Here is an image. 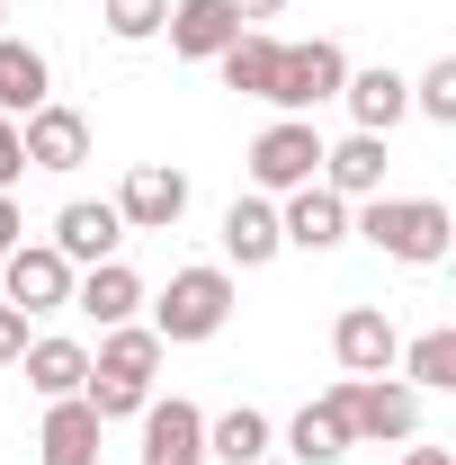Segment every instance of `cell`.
<instances>
[{
	"instance_id": "6da1fadb",
	"label": "cell",
	"mask_w": 456,
	"mask_h": 465,
	"mask_svg": "<svg viewBox=\"0 0 456 465\" xmlns=\"http://www.w3.org/2000/svg\"><path fill=\"white\" fill-rule=\"evenodd\" d=\"M349 232H358L367 251L402 260V269H439L448 242H456V215L439 197H358V206H349Z\"/></svg>"
},
{
	"instance_id": "7a4b0ae2",
	"label": "cell",
	"mask_w": 456,
	"mask_h": 465,
	"mask_svg": "<svg viewBox=\"0 0 456 465\" xmlns=\"http://www.w3.org/2000/svg\"><path fill=\"white\" fill-rule=\"evenodd\" d=\"M162 358H171V349L153 341V322H116V331H99L81 403L99 411V420H134V411L153 403V376H162Z\"/></svg>"
},
{
	"instance_id": "3957f363",
	"label": "cell",
	"mask_w": 456,
	"mask_h": 465,
	"mask_svg": "<svg viewBox=\"0 0 456 465\" xmlns=\"http://www.w3.org/2000/svg\"><path fill=\"white\" fill-rule=\"evenodd\" d=\"M153 304V341L162 349H188V341H215L233 322V269L224 260H197V269H171V287L144 295Z\"/></svg>"
},
{
	"instance_id": "277c9868",
	"label": "cell",
	"mask_w": 456,
	"mask_h": 465,
	"mask_svg": "<svg viewBox=\"0 0 456 465\" xmlns=\"http://www.w3.org/2000/svg\"><path fill=\"white\" fill-rule=\"evenodd\" d=\"M242 171H251V188H260V197L313 188V179H322V125H313V116H269V125L251 134Z\"/></svg>"
},
{
	"instance_id": "5b68a950",
	"label": "cell",
	"mask_w": 456,
	"mask_h": 465,
	"mask_svg": "<svg viewBox=\"0 0 456 465\" xmlns=\"http://www.w3.org/2000/svg\"><path fill=\"white\" fill-rule=\"evenodd\" d=\"M341 411H349V439L358 448H402L421 439V394L402 376H341Z\"/></svg>"
},
{
	"instance_id": "8992f818",
	"label": "cell",
	"mask_w": 456,
	"mask_h": 465,
	"mask_svg": "<svg viewBox=\"0 0 456 465\" xmlns=\"http://www.w3.org/2000/svg\"><path fill=\"white\" fill-rule=\"evenodd\" d=\"M341 81H349L341 36H304V45H278L269 108H278V116H313V108H332V99H341Z\"/></svg>"
},
{
	"instance_id": "52a82bcc",
	"label": "cell",
	"mask_w": 456,
	"mask_h": 465,
	"mask_svg": "<svg viewBox=\"0 0 456 465\" xmlns=\"http://www.w3.org/2000/svg\"><path fill=\"white\" fill-rule=\"evenodd\" d=\"M72 278H81V269L63 260L55 242H18V251L0 260V304H18L27 322H36V313H63V304H72Z\"/></svg>"
},
{
	"instance_id": "ba28073f",
	"label": "cell",
	"mask_w": 456,
	"mask_h": 465,
	"mask_svg": "<svg viewBox=\"0 0 456 465\" xmlns=\"http://www.w3.org/2000/svg\"><path fill=\"white\" fill-rule=\"evenodd\" d=\"M108 206L125 215V232H179V215H188V171L179 162H134Z\"/></svg>"
},
{
	"instance_id": "9c48e42d",
	"label": "cell",
	"mask_w": 456,
	"mask_h": 465,
	"mask_svg": "<svg viewBox=\"0 0 456 465\" xmlns=\"http://www.w3.org/2000/svg\"><path fill=\"white\" fill-rule=\"evenodd\" d=\"M278 242L304 251V260L341 251V242H349V197H332L322 179H313V188H286V197H278Z\"/></svg>"
},
{
	"instance_id": "30bf717a",
	"label": "cell",
	"mask_w": 456,
	"mask_h": 465,
	"mask_svg": "<svg viewBox=\"0 0 456 465\" xmlns=\"http://www.w3.org/2000/svg\"><path fill=\"white\" fill-rule=\"evenodd\" d=\"M332 358H341V376H394V358H402L394 313L385 304H349L332 322Z\"/></svg>"
},
{
	"instance_id": "8fae6325",
	"label": "cell",
	"mask_w": 456,
	"mask_h": 465,
	"mask_svg": "<svg viewBox=\"0 0 456 465\" xmlns=\"http://www.w3.org/2000/svg\"><path fill=\"white\" fill-rule=\"evenodd\" d=\"M18 143H27V171H81L90 162V116L63 108V99H45L36 116H18Z\"/></svg>"
},
{
	"instance_id": "7c38bea8",
	"label": "cell",
	"mask_w": 456,
	"mask_h": 465,
	"mask_svg": "<svg viewBox=\"0 0 456 465\" xmlns=\"http://www.w3.org/2000/svg\"><path fill=\"white\" fill-rule=\"evenodd\" d=\"M134 420H144V457L134 465H206V411L197 403H179V394L162 403V394H153Z\"/></svg>"
},
{
	"instance_id": "4fadbf2b",
	"label": "cell",
	"mask_w": 456,
	"mask_h": 465,
	"mask_svg": "<svg viewBox=\"0 0 456 465\" xmlns=\"http://www.w3.org/2000/svg\"><path fill=\"white\" fill-rule=\"evenodd\" d=\"M341 108H349V125L358 134H394L402 116H411V81H402L394 63H349V81H341Z\"/></svg>"
},
{
	"instance_id": "5bb4252c",
	"label": "cell",
	"mask_w": 456,
	"mask_h": 465,
	"mask_svg": "<svg viewBox=\"0 0 456 465\" xmlns=\"http://www.w3.org/2000/svg\"><path fill=\"white\" fill-rule=\"evenodd\" d=\"M45 242H55L72 269H99V260H116V242H125V215H116L108 197H72V206L55 215V232H45Z\"/></svg>"
},
{
	"instance_id": "9a60e30c",
	"label": "cell",
	"mask_w": 456,
	"mask_h": 465,
	"mask_svg": "<svg viewBox=\"0 0 456 465\" xmlns=\"http://www.w3.org/2000/svg\"><path fill=\"white\" fill-rule=\"evenodd\" d=\"M215 242H224V269H269L286 242H278V197H233L224 206V224H215Z\"/></svg>"
},
{
	"instance_id": "2e32d148",
	"label": "cell",
	"mask_w": 456,
	"mask_h": 465,
	"mask_svg": "<svg viewBox=\"0 0 456 465\" xmlns=\"http://www.w3.org/2000/svg\"><path fill=\"white\" fill-rule=\"evenodd\" d=\"M278 448H286L295 465H341L349 448H358V439H349V411H341V385H332V394H313V403L295 411V420L278 430Z\"/></svg>"
},
{
	"instance_id": "e0dca14e",
	"label": "cell",
	"mask_w": 456,
	"mask_h": 465,
	"mask_svg": "<svg viewBox=\"0 0 456 465\" xmlns=\"http://www.w3.org/2000/svg\"><path fill=\"white\" fill-rule=\"evenodd\" d=\"M18 376H27V394H36V403H63V394H81V385H90V349L63 341V331H36V341L18 349Z\"/></svg>"
},
{
	"instance_id": "ac0fdd59",
	"label": "cell",
	"mask_w": 456,
	"mask_h": 465,
	"mask_svg": "<svg viewBox=\"0 0 456 465\" xmlns=\"http://www.w3.org/2000/svg\"><path fill=\"white\" fill-rule=\"evenodd\" d=\"M162 36H171V54H179V63H215L233 36H242V18H233V0H171Z\"/></svg>"
},
{
	"instance_id": "d6986e66",
	"label": "cell",
	"mask_w": 456,
	"mask_h": 465,
	"mask_svg": "<svg viewBox=\"0 0 456 465\" xmlns=\"http://www.w3.org/2000/svg\"><path fill=\"white\" fill-rule=\"evenodd\" d=\"M99 439H108V420L81 403V394H63V403H45V430H36V465H99Z\"/></svg>"
},
{
	"instance_id": "ffe728a7",
	"label": "cell",
	"mask_w": 456,
	"mask_h": 465,
	"mask_svg": "<svg viewBox=\"0 0 456 465\" xmlns=\"http://www.w3.org/2000/svg\"><path fill=\"white\" fill-rule=\"evenodd\" d=\"M322 188L349 197V206L358 197H385V134H358L349 125L341 143H322Z\"/></svg>"
},
{
	"instance_id": "44dd1931",
	"label": "cell",
	"mask_w": 456,
	"mask_h": 465,
	"mask_svg": "<svg viewBox=\"0 0 456 465\" xmlns=\"http://www.w3.org/2000/svg\"><path fill=\"white\" fill-rule=\"evenodd\" d=\"M278 457V420L260 403H233L206 420V465H269Z\"/></svg>"
},
{
	"instance_id": "7402d4cb",
	"label": "cell",
	"mask_w": 456,
	"mask_h": 465,
	"mask_svg": "<svg viewBox=\"0 0 456 465\" xmlns=\"http://www.w3.org/2000/svg\"><path fill=\"white\" fill-rule=\"evenodd\" d=\"M72 304H81L99 331H116V322H134V313H144V278H134L125 260H99V269H81V278H72Z\"/></svg>"
},
{
	"instance_id": "603a6c76",
	"label": "cell",
	"mask_w": 456,
	"mask_h": 465,
	"mask_svg": "<svg viewBox=\"0 0 456 465\" xmlns=\"http://www.w3.org/2000/svg\"><path fill=\"white\" fill-rule=\"evenodd\" d=\"M55 99V63L27 36H0V116H36Z\"/></svg>"
},
{
	"instance_id": "cb8c5ba5",
	"label": "cell",
	"mask_w": 456,
	"mask_h": 465,
	"mask_svg": "<svg viewBox=\"0 0 456 465\" xmlns=\"http://www.w3.org/2000/svg\"><path fill=\"white\" fill-rule=\"evenodd\" d=\"M278 45H286V36H269V27H242L224 54H215L224 90H242V99H269V81H278Z\"/></svg>"
},
{
	"instance_id": "d4e9b609",
	"label": "cell",
	"mask_w": 456,
	"mask_h": 465,
	"mask_svg": "<svg viewBox=\"0 0 456 465\" xmlns=\"http://www.w3.org/2000/svg\"><path fill=\"white\" fill-rule=\"evenodd\" d=\"M394 376L411 385V394H456V331L439 322V331H421V341H402Z\"/></svg>"
},
{
	"instance_id": "484cf974",
	"label": "cell",
	"mask_w": 456,
	"mask_h": 465,
	"mask_svg": "<svg viewBox=\"0 0 456 465\" xmlns=\"http://www.w3.org/2000/svg\"><path fill=\"white\" fill-rule=\"evenodd\" d=\"M99 18H108L116 45H153V36H162V18H171V0H99Z\"/></svg>"
},
{
	"instance_id": "4316f807",
	"label": "cell",
	"mask_w": 456,
	"mask_h": 465,
	"mask_svg": "<svg viewBox=\"0 0 456 465\" xmlns=\"http://www.w3.org/2000/svg\"><path fill=\"white\" fill-rule=\"evenodd\" d=\"M411 116H430V125H456V54H439L421 81H411Z\"/></svg>"
},
{
	"instance_id": "83f0119b",
	"label": "cell",
	"mask_w": 456,
	"mask_h": 465,
	"mask_svg": "<svg viewBox=\"0 0 456 465\" xmlns=\"http://www.w3.org/2000/svg\"><path fill=\"white\" fill-rule=\"evenodd\" d=\"M27 179V143H18V116H0V197Z\"/></svg>"
},
{
	"instance_id": "f1b7e54d",
	"label": "cell",
	"mask_w": 456,
	"mask_h": 465,
	"mask_svg": "<svg viewBox=\"0 0 456 465\" xmlns=\"http://www.w3.org/2000/svg\"><path fill=\"white\" fill-rule=\"evenodd\" d=\"M36 341V331H27V313H18V304H0V367H18V349Z\"/></svg>"
},
{
	"instance_id": "f546056e",
	"label": "cell",
	"mask_w": 456,
	"mask_h": 465,
	"mask_svg": "<svg viewBox=\"0 0 456 465\" xmlns=\"http://www.w3.org/2000/svg\"><path fill=\"white\" fill-rule=\"evenodd\" d=\"M18 242H27V215H18V197H0V260H9Z\"/></svg>"
},
{
	"instance_id": "4dcf8cb0",
	"label": "cell",
	"mask_w": 456,
	"mask_h": 465,
	"mask_svg": "<svg viewBox=\"0 0 456 465\" xmlns=\"http://www.w3.org/2000/svg\"><path fill=\"white\" fill-rule=\"evenodd\" d=\"M394 465H456V448H421V439H402V457Z\"/></svg>"
},
{
	"instance_id": "1f68e13d",
	"label": "cell",
	"mask_w": 456,
	"mask_h": 465,
	"mask_svg": "<svg viewBox=\"0 0 456 465\" xmlns=\"http://www.w3.org/2000/svg\"><path fill=\"white\" fill-rule=\"evenodd\" d=\"M286 0H233V18H242V27H260V18H278Z\"/></svg>"
},
{
	"instance_id": "d6a6232c",
	"label": "cell",
	"mask_w": 456,
	"mask_h": 465,
	"mask_svg": "<svg viewBox=\"0 0 456 465\" xmlns=\"http://www.w3.org/2000/svg\"><path fill=\"white\" fill-rule=\"evenodd\" d=\"M0 36H9V0H0Z\"/></svg>"
}]
</instances>
